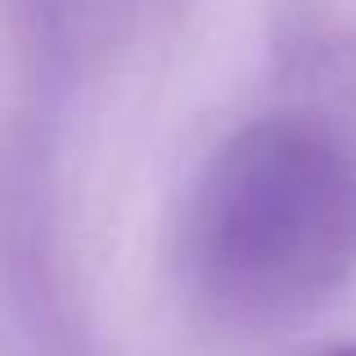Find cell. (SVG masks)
<instances>
[{
    "label": "cell",
    "instance_id": "7a4b0ae2",
    "mask_svg": "<svg viewBox=\"0 0 356 356\" xmlns=\"http://www.w3.org/2000/svg\"><path fill=\"white\" fill-rule=\"evenodd\" d=\"M330 356H356V343H352V348H334Z\"/></svg>",
    "mask_w": 356,
    "mask_h": 356
},
{
    "label": "cell",
    "instance_id": "6da1fadb",
    "mask_svg": "<svg viewBox=\"0 0 356 356\" xmlns=\"http://www.w3.org/2000/svg\"><path fill=\"white\" fill-rule=\"evenodd\" d=\"M194 266L235 307L316 298L356 248V176L316 131L252 127L194 203Z\"/></svg>",
    "mask_w": 356,
    "mask_h": 356
}]
</instances>
